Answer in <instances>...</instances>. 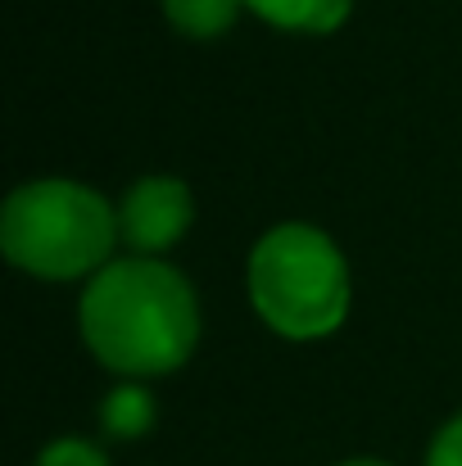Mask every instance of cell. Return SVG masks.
I'll return each instance as SVG.
<instances>
[{"mask_svg": "<svg viewBox=\"0 0 462 466\" xmlns=\"http://www.w3.org/2000/svg\"><path fill=\"white\" fill-rule=\"evenodd\" d=\"M82 335L105 367L123 376H163L195 349V295L168 263H109L82 295Z\"/></svg>", "mask_w": 462, "mask_h": 466, "instance_id": "cell-1", "label": "cell"}, {"mask_svg": "<svg viewBox=\"0 0 462 466\" xmlns=\"http://www.w3.org/2000/svg\"><path fill=\"white\" fill-rule=\"evenodd\" d=\"M118 236V218L109 204L77 181H32L5 199L0 213V245L14 268L68 281L109 258Z\"/></svg>", "mask_w": 462, "mask_h": 466, "instance_id": "cell-2", "label": "cell"}, {"mask_svg": "<svg viewBox=\"0 0 462 466\" xmlns=\"http://www.w3.org/2000/svg\"><path fill=\"white\" fill-rule=\"evenodd\" d=\"M250 299L277 335L322 339L349 312L344 258L322 231L286 222L250 254Z\"/></svg>", "mask_w": 462, "mask_h": 466, "instance_id": "cell-3", "label": "cell"}, {"mask_svg": "<svg viewBox=\"0 0 462 466\" xmlns=\"http://www.w3.org/2000/svg\"><path fill=\"white\" fill-rule=\"evenodd\" d=\"M190 227V190L177 177H146L128 190L118 208V231L132 249L159 254L172 240H181Z\"/></svg>", "mask_w": 462, "mask_h": 466, "instance_id": "cell-4", "label": "cell"}, {"mask_svg": "<svg viewBox=\"0 0 462 466\" xmlns=\"http://www.w3.org/2000/svg\"><path fill=\"white\" fill-rule=\"evenodd\" d=\"M245 5L286 32H335L354 9V0H245Z\"/></svg>", "mask_w": 462, "mask_h": 466, "instance_id": "cell-5", "label": "cell"}, {"mask_svg": "<svg viewBox=\"0 0 462 466\" xmlns=\"http://www.w3.org/2000/svg\"><path fill=\"white\" fill-rule=\"evenodd\" d=\"M241 5H245V0H163L172 27L186 32V36H200V41L227 32V27L236 23Z\"/></svg>", "mask_w": 462, "mask_h": 466, "instance_id": "cell-6", "label": "cell"}, {"mask_svg": "<svg viewBox=\"0 0 462 466\" xmlns=\"http://www.w3.org/2000/svg\"><path fill=\"white\" fill-rule=\"evenodd\" d=\"M100 426H105L114 440H137V435H146L154 426V399L146 390H137V385L114 390V394L105 399V408H100Z\"/></svg>", "mask_w": 462, "mask_h": 466, "instance_id": "cell-7", "label": "cell"}, {"mask_svg": "<svg viewBox=\"0 0 462 466\" xmlns=\"http://www.w3.org/2000/svg\"><path fill=\"white\" fill-rule=\"evenodd\" d=\"M36 466H109V458L96 449V444H87V440H55Z\"/></svg>", "mask_w": 462, "mask_h": 466, "instance_id": "cell-8", "label": "cell"}, {"mask_svg": "<svg viewBox=\"0 0 462 466\" xmlns=\"http://www.w3.org/2000/svg\"><path fill=\"white\" fill-rule=\"evenodd\" d=\"M426 466H462V417H454V421L436 435Z\"/></svg>", "mask_w": 462, "mask_h": 466, "instance_id": "cell-9", "label": "cell"}, {"mask_svg": "<svg viewBox=\"0 0 462 466\" xmlns=\"http://www.w3.org/2000/svg\"><path fill=\"white\" fill-rule=\"evenodd\" d=\"M340 466H385V462H372V458H358V462H340Z\"/></svg>", "mask_w": 462, "mask_h": 466, "instance_id": "cell-10", "label": "cell"}]
</instances>
